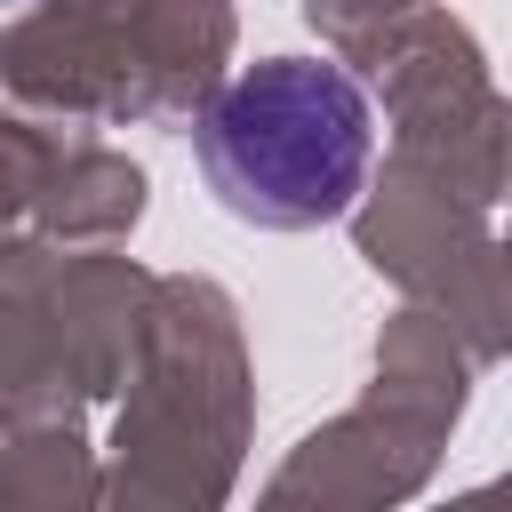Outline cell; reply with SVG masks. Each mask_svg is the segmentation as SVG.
Instances as JSON below:
<instances>
[{
  "label": "cell",
  "instance_id": "obj_1",
  "mask_svg": "<svg viewBox=\"0 0 512 512\" xmlns=\"http://www.w3.org/2000/svg\"><path fill=\"white\" fill-rule=\"evenodd\" d=\"M368 144L376 120L360 80L312 56H272L200 112L208 192L264 232H312L344 216L368 176Z\"/></svg>",
  "mask_w": 512,
  "mask_h": 512
}]
</instances>
